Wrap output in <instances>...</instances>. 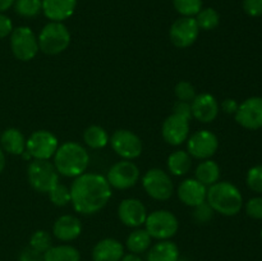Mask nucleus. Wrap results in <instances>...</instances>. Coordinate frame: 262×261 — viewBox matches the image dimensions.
<instances>
[{"label":"nucleus","instance_id":"f257e3e1","mask_svg":"<svg viewBox=\"0 0 262 261\" xmlns=\"http://www.w3.org/2000/svg\"><path fill=\"white\" fill-rule=\"evenodd\" d=\"M112 197V187L104 176L83 173L71 186V204L82 215H94L104 209Z\"/></svg>","mask_w":262,"mask_h":261},{"label":"nucleus","instance_id":"f03ea898","mask_svg":"<svg viewBox=\"0 0 262 261\" xmlns=\"http://www.w3.org/2000/svg\"><path fill=\"white\" fill-rule=\"evenodd\" d=\"M54 158V166L60 176L77 178L86 173L90 165V154L78 142H64L59 145Z\"/></svg>","mask_w":262,"mask_h":261},{"label":"nucleus","instance_id":"7ed1b4c3","mask_svg":"<svg viewBox=\"0 0 262 261\" xmlns=\"http://www.w3.org/2000/svg\"><path fill=\"white\" fill-rule=\"evenodd\" d=\"M206 201L215 212L234 216L242 210L243 196L239 189L228 181H219L207 188Z\"/></svg>","mask_w":262,"mask_h":261},{"label":"nucleus","instance_id":"20e7f679","mask_svg":"<svg viewBox=\"0 0 262 261\" xmlns=\"http://www.w3.org/2000/svg\"><path fill=\"white\" fill-rule=\"evenodd\" d=\"M38 49L46 55H58L71 44V32L63 22H49L37 37Z\"/></svg>","mask_w":262,"mask_h":261},{"label":"nucleus","instance_id":"39448f33","mask_svg":"<svg viewBox=\"0 0 262 261\" xmlns=\"http://www.w3.org/2000/svg\"><path fill=\"white\" fill-rule=\"evenodd\" d=\"M27 177L31 187L41 193H49L59 183V173L49 160L33 159L27 168Z\"/></svg>","mask_w":262,"mask_h":261},{"label":"nucleus","instance_id":"423d86ee","mask_svg":"<svg viewBox=\"0 0 262 261\" xmlns=\"http://www.w3.org/2000/svg\"><path fill=\"white\" fill-rule=\"evenodd\" d=\"M145 229L151 238L165 241L174 237L179 229V223L176 215L168 210H156L147 215Z\"/></svg>","mask_w":262,"mask_h":261},{"label":"nucleus","instance_id":"0eeeda50","mask_svg":"<svg viewBox=\"0 0 262 261\" xmlns=\"http://www.w3.org/2000/svg\"><path fill=\"white\" fill-rule=\"evenodd\" d=\"M10 49L15 59L20 61H30L38 53V40L32 30L27 26L13 28L10 33Z\"/></svg>","mask_w":262,"mask_h":261},{"label":"nucleus","instance_id":"6e6552de","mask_svg":"<svg viewBox=\"0 0 262 261\" xmlns=\"http://www.w3.org/2000/svg\"><path fill=\"white\" fill-rule=\"evenodd\" d=\"M142 186L146 193L158 201H166L174 193V184L170 176L163 169H148L142 177Z\"/></svg>","mask_w":262,"mask_h":261},{"label":"nucleus","instance_id":"1a4fd4ad","mask_svg":"<svg viewBox=\"0 0 262 261\" xmlns=\"http://www.w3.org/2000/svg\"><path fill=\"white\" fill-rule=\"evenodd\" d=\"M59 141L54 133L40 129L33 132L26 142V151L36 160H49L55 155Z\"/></svg>","mask_w":262,"mask_h":261},{"label":"nucleus","instance_id":"9d476101","mask_svg":"<svg viewBox=\"0 0 262 261\" xmlns=\"http://www.w3.org/2000/svg\"><path fill=\"white\" fill-rule=\"evenodd\" d=\"M112 148L123 160H135L142 154V141L129 129H117L109 140Z\"/></svg>","mask_w":262,"mask_h":261},{"label":"nucleus","instance_id":"9b49d317","mask_svg":"<svg viewBox=\"0 0 262 261\" xmlns=\"http://www.w3.org/2000/svg\"><path fill=\"white\" fill-rule=\"evenodd\" d=\"M219 147V140L211 130L201 129L187 138V153L193 159L207 160L215 155Z\"/></svg>","mask_w":262,"mask_h":261},{"label":"nucleus","instance_id":"f8f14e48","mask_svg":"<svg viewBox=\"0 0 262 261\" xmlns=\"http://www.w3.org/2000/svg\"><path fill=\"white\" fill-rule=\"evenodd\" d=\"M105 178L113 188L129 189L137 184L140 179V169L132 160L118 161L107 170Z\"/></svg>","mask_w":262,"mask_h":261},{"label":"nucleus","instance_id":"ddd939ff","mask_svg":"<svg viewBox=\"0 0 262 261\" xmlns=\"http://www.w3.org/2000/svg\"><path fill=\"white\" fill-rule=\"evenodd\" d=\"M200 28L194 17H181L171 25L169 37L174 46L186 49L193 45L199 38Z\"/></svg>","mask_w":262,"mask_h":261},{"label":"nucleus","instance_id":"4468645a","mask_svg":"<svg viewBox=\"0 0 262 261\" xmlns=\"http://www.w3.org/2000/svg\"><path fill=\"white\" fill-rule=\"evenodd\" d=\"M235 122L250 130L262 128V97L252 96L239 104L234 114Z\"/></svg>","mask_w":262,"mask_h":261},{"label":"nucleus","instance_id":"2eb2a0df","mask_svg":"<svg viewBox=\"0 0 262 261\" xmlns=\"http://www.w3.org/2000/svg\"><path fill=\"white\" fill-rule=\"evenodd\" d=\"M164 141L171 146H179L189 137V120L178 114H170L161 125Z\"/></svg>","mask_w":262,"mask_h":261},{"label":"nucleus","instance_id":"dca6fc26","mask_svg":"<svg viewBox=\"0 0 262 261\" xmlns=\"http://www.w3.org/2000/svg\"><path fill=\"white\" fill-rule=\"evenodd\" d=\"M147 215L146 206L137 199L123 200L118 207V216L120 222L129 228H140L145 224Z\"/></svg>","mask_w":262,"mask_h":261},{"label":"nucleus","instance_id":"f3484780","mask_svg":"<svg viewBox=\"0 0 262 261\" xmlns=\"http://www.w3.org/2000/svg\"><path fill=\"white\" fill-rule=\"evenodd\" d=\"M192 117L201 123H211L216 119L220 106L217 100L211 94L196 95L191 102Z\"/></svg>","mask_w":262,"mask_h":261},{"label":"nucleus","instance_id":"a211bd4d","mask_svg":"<svg viewBox=\"0 0 262 261\" xmlns=\"http://www.w3.org/2000/svg\"><path fill=\"white\" fill-rule=\"evenodd\" d=\"M177 193L184 205L194 207L206 201L207 187L200 183L196 178H188L179 184Z\"/></svg>","mask_w":262,"mask_h":261},{"label":"nucleus","instance_id":"6ab92c4d","mask_svg":"<svg viewBox=\"0 0 262 261\" xmlns=\"http://www.w3.org/2000/svg\"><path fill=\"white\" fill-rule=\"evenodd\" d=\"M82 233V224L73 215H61L53 225V234L61 242H71L77 240Z\"/></svg>","mask_w":262,"mask_h":261},{"label":"nucleus","instance_id":"aec40b11","mask_svg":"<svg viewBox=\"0 0 262 261\" xmlns=\"http://www.w3.org/2000/svg\"><path fill=\"white\" fill-rule=\"evenodd\" d=\"M77 0H42V13L50 22H63L72 17Z\"/></svg>","mask_w":262,"mask_h":261},{"label":"nucleus","instance_id":"412c9836","mask_svg":"<svg viewBox=\"0 0 262 261\" xmlns=\"http://www.w3.org/2000/svg\"><path fill=\"white\" fill-rule=\"evenodd\" d=\"M124 256V246L115 238H104L92 248L94 261H120Z\"/></svg>","mask_w":262,"mask_h":261},{"label":"nucleus","instance_id":"4be33fe9","mask_svg":"<svg viewBox=\"0 0 262 261\" xmlns=\"http://www.w3.org/2000/svg\"><path fill=\"white\" fill-rule=\"evenodd\" d=\"M26 137L17 128H7L0 136V147L10 155H22L26 151Z\"/></svg>","mask_w":262,"mask_h":261},{"label":"nucleus","instance_id":"5701e85b","mask_svg":"<svg viewBox=\"0 0 262 261\" xmlns=\"http://www.w3.org/2000/svg\"><path fill=\"white\" fill-rule=\"evenodd\" d=\"M179 248L171 241H159L148 248L147 261H178Z\"/></svg>","mask_w":262,"mask_h":261},{"label":"nucleus","instance_id":"b1692460","mask_svg":"<svg viewBox=\"0 0 262 261\" xmlns=\"http://www.w3.org/2000/svg\"><path fill=\"white\" fill-rule=\"evenodd\" d=\"M194 178L209 188L210 186L219 182L220 179V166L217 165L216 161L207 159V160H202L201 163L197 165L196 171H194Z\"/></svg>","mask_w":262,"mask_h":261},{"label":"nucleus","instance_id":"393cba45","mask_svg":"<svg viewBox=\"0 0 262 261\" xmlns=\"http://www.w3.org/2000/svg\"><path fill=\"white\" fill-rule=\"evenodd\" d=\"M166 165H168L169 173L176 177H183L191 170L192 156L187 151L177 150L169 155Z\"/></svg>","mask_w":262,"mask_h":261},{"label":"nucleus","instance_id":"a878e982","mask_svg":"<svg viewBox=\"0 0 262 261\" xmlns=\"http://www.w3.org/2000/svg\"><path fill=\"white\" fill-rule=\"evenodd\" d=\"M43 261H81V253L69 245L51 246L42 255Z\"/></svg>","mask_w":262,"mask_h":261},{"label":"nucleus","instance_id":"bb28decb","mask_svg":"<svg viewBox=\"0 0 262 261\" xmlns=\"http://www.w3.org/2000/svg\"><path fill=\"white\" fill-rule=\"evenodd\" d=\"M151 240L152 238L148 234L147 230L137 228L128 235L125 246L129 250V252L140 255V253L146 252L151 247Z\"/></svg>","mask_w":262,"mask_h":261},{"label":"nucleus","instance_id":"cd10ccee","mask_svg":"<svg viewBox=\"0 0 262 261\" xmlns=\"http://www.w3.org/2000/svg\"><path fill=\"white\" fill-rule=\"evenodd\" d=\"M109 135L106 130L100 125H90L83 132V141L90 148L99 150L104 148L109 143Z\"/></svg>","mask_w":262,"mask_h":261},{"label":"nucleus","instance_id":"c85d7f7f","mask_svg":"<svg viewBox=\"0 0 262 261\" xmlns=\"http://www.w3.org/2000/svg\"><path fill=\"white\" fill-rule=\"evenodd\" d=\"M200 30L211 31L219 26L220 15L214 8H202L199 14L194 17Z\"/></svg>","mask_w":262,"mask_h":261},{"label":"nucleus","instance_id":"c756f323","mask_svg":"<svg viewBox=\"0 0 262 261\" xmlns=\"http://www.w3.org/2000/svg\"><path fill=\"white\" fill-rule=\"evenodd\" d=\"M14 10L23 18H35L42 12V0H15Z\"/></svg>","mask_w":262,"mask_h":261},{"label":"nucleus","instance_id":"7c9ffc66","mask_svg":"<svg viewBox=\"0 0 262 261\" xmlns=\"http://www.w3.org/2000/svg\"><path fill=\"white\" fill-rule=\"evenodd\" d=\"M173 5L182 17H196L202 9V0H173Z\"/></svg>","mask_w":262,"mask_h":261},{"label":"nucleus","instance_id":"2f4dec72","mask_svg":"<svg viewBox=\"0 0 262 261\" xmlns=\"http://www.w3.org/2000/svg\"><path fill=\"white\" fill-rule=\"evenodd\" d=\"M49 199H50V201L55 206H67L68 204H71V188H68L66 184L58 183L50 189V192H49Z\"/></svg>","mask_w":262,"mask_h":261},{"label":"nucleus","instance_id":"473e14b6","mask_svg":"<svg viewBox=\"0 0 262 261\" xmlns=\"http://www.w3.org/2000/svg\"><path fill=\"white\" fill-rule=\"evenodd\" d=\"M51 237L46 230H36L30 238V247L38 253H45L51 247Z\"/></svg>","mask_w":262,"mask_h":261},{"label":"nucleus","instance_id":"72a5a7b5","mask_svg":"<svg viewBox=\"0 0 262 261\" xmlns=\"http://www.w3.org/2000/svg\"><path fill=\"white\" fill-rule=\"evenodd\" d=\"M246 183L251 191L256 193H262V164L255 165L247 171Z\"/></svg>","mask_w":262,"mask_h":261},{"label":"nucleus","instance_id":"f704fd0d","mask_svg":"<svg viewBox=\"0 0 262 261\" xmlns=\"http://www.w3.org/2000/svg\"><path fill=\"white\" fill-rule=\"evenodd\" d=\"M214 209L210 206L209 202L204 201L202 204L193 207L192 216H193L194 222L199 223V224H207L214 217Z\"/></svg>","mask_w":262,"mask_h":261},{"label":"nucleus","instance_id":"c9c22d12","mask_svg":"<svg viewBox=\"0 0 262 261\" xmlns=\"http://www.w3.org/2000/svg\"><path fill=\"white\" fill-rule=\"evenodd\" d=\"M174 94H176L177 99L179 101H186V102H192V100L196 97V89L192 83L187 81H181L176 84V89H174Z\"/></svg>","mask_w":262,"mask_h":261},{"label":"nucleus","instance_id":"e433bc0d","mask_svg":"<svg viewBox=\"0 0 262 261\" xmlns=\"http://www.w3.org/2000/svg\"><path fill=\"white\" fill-rule=\"evenodd\" d=\"M246 214L248 215L250 217L256 220H261L262 219V197L257 196V197H252V199L248 200L246 202Z\"/></svg>","mask_w":262,"mask_h":261},{"label":"nucleus","instance_id":"4c0bfd02","mask_svg":"<svg viewBox=\"0 0 262 261\" xmlns=\"http://www.w3.org/2000/svg\"><path fill=\"white\" fill-rule=\"evenodd\" d=\"M243 9L251 17H261L262 0H243Z\"/></svg>","mask_w":262,"mask_h":261},{"label":"nucleus","instance_id":"58836bf2","mask_svg":"<svg viewBox=\"0 0 262 261\" xmlns=\"http://www.w3.org/2000/svg\"><path fill=\"white\" fill-rule=\"evenodd\" d=\"M173 113L174 114H178L181 117L186 118V119L191 120L192 118V107H191V102H186V101H177L173 106Z\"/></svg>","mask_w":262,"mask_h":261},{"label":"nucleus","instance_id":"ea45409f","mask_svg":"<svg viewBox=\"0 0 262 261\" xmlns=\"http://www.w3.org/2000/svg\"><path fill=\"white\" fill-rule=\"evenodd\" d=\"M13 31V22L8 15L0 13V38L10 36Z\"/></svg>","mask_w":262,"mask_h":261},{"label":"nucleus","instance_id":"a19ab883","mask_svg":"<svg viewBox=\"0 0 262 261\" xmlns=\"http://www.w3.org/2000/svg\"><path fill=\"white\" fill-rule=\"evenodd\" d=\"M20 261H43L42 260V253L36 252L32 248H27L22 252L20 255Z\"/></svg>","mask_w":262,"mask_h":261},{"label":"nucleus","instance_id":"79ce46f5","mask_svg":"<svg viewBox=\"0 0 262 261\" xmlns=\"http://www.w3.org/2000/svg\"><path fill=\"white\" fill-rule=\"evenodd\" d=\"M238 106H239V104L234 99H225L222 102V110L227 114H235Z\"/></svg>","mask_w":262,"mask_h":261},{"label":"nucleus","instance_id":"37998d69","mask_svg":"<svg viewBox=\"0 0 262 261\" xmlns=\"http://www.w3.org/2000/svg\"><path fill=\"white\" fill-rule=\"evenodd\" d=\"M15 0H0V13H4L14 5Z\"/></svg>","mask_w":262,"mask_h":261},{"label":"nucleus","instance_id":"c03bdc74","mask_svg":"<svg viewBox=\"0 0 262 261\" xmlns=\"http://www.w3.org/2000/svg\"><path fill=\"white\" fill-rule=\"evenodd\" d=\"M120 261H142V258L140 257L138 255H136V253H127V255H124L122 257V260Z\"/></svg>","mask_w":262,"mask_h":261},{"label":"nucleus","instance_id":"a18cd8bd","mask_svg":"<svg viewBox=\"0 0 262 261\" xmlns=\"http://www.w3.org/2000/svg\"><path fill=\"white\" fill-rule=\"evenodd\" d=\"M4 168H5V154L4 151H3V148L0 147V174L3 173Z\"/></svg>","mask_w":262,"mask_h":261},{"label":"nucleus","instance_id":"49530a36","mask_svg":"<svg viewBox=\"0 0 262 261\" xmlns=\"http://www.w3.org/2000/svg\"><path fill=\"white\" fill-rule=\"evenodd\" d=\"M178 261H188V260H187V258H181V257H179Z\"/></svg>","mask_w":262,"mask_h":261},{"label":"nucleus","instance_id":"de8ad7c7","mask_svg":"<svg viewBox=\"0 0 262 261\" xmlns=\"http://www.w3.org/2000/svg\"><path fill=\"white\" fill-rule=\"evenodd\" d=\"M261 241H262V230H261Z\"/></svg>","mask_w":262,"mask_h":261}]
</instances>
